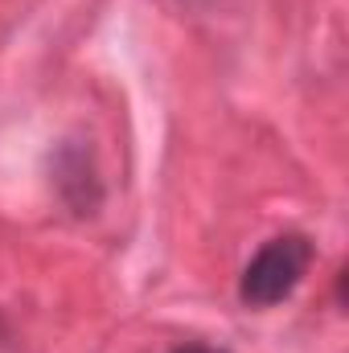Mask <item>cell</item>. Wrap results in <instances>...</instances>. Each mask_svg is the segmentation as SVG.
<instances>
[{"label":"cell","mask_w":349,"mask_h":353,"mask_svg":"<svg viewBox=\"0 0 349 353\" xmlns=\"http://www.w3.org/2000/svg\"><path fill=\"white\" fill-rule=\"evenodd\" d=\"M177 4H185V8H193V4H201V0H177Z\"/></svg>","instance_id":"obj_3"},{"label":"cell","mask_w":349,"mask_h":353,"mask_svg":"<svg viewBox=\"0 0 349 353\" xmlns=\"http://www.w3.org/2000/svg\"><path fill=\"white\" fill-rule=\"evenodd\" d=\"M173 353H226V350H214V345H185V350H173Z\"/></svg>","instance_id":"obj_2"},{"label":"cell","mask_w":349,"mask_h":353,"mask_svg":"<svg viewBox=\"0 0 349 353\" xmlns=\"http://www.w3.org/2000/svg\"><path fill=\"white\" fill-rule=\"evenodd\" d=\"M312 267V247L304 234H279L271 243H263L255 259L243 267L239 279V296L251 308H275L283 304L308 275Z\"/></svg>","instance_id":"obj_1"}]
</instances>
